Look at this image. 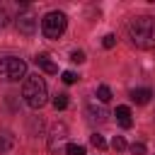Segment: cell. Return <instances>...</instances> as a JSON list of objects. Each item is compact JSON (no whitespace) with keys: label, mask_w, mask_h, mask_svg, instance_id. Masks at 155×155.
Here are the masks:
<instances>
[{"label":"cell","mask_w":155,"mask_h":155,"mask_svg":"<svg viewBox=\"0 0 155 155\" xmlns=\"http://www.w3.org/2000/svg\"><path fill=\"white\" fill-rule=\"evenodd\" d=\"M126 34L138 48H155V17L140 15L126 24Z\"/></svg>","instance_id":"obj_1"},{"label":"cell","mask_w":155,"mask_h":155,"mask_svg":"<svg viewBox=\"0 0 155 155\" xmlns=\"http://www.w3.org/2000/svg\"><path fill=\"white\" fill-rule=\"evenodd\" d=\"M22 97H24L27 107H31V109H41V107L48 102V87H46V80H44L41 75H27L24 87H22Z\"/></svg>","instance_id":"obj_2"},{"label":"cell","mask_w":155,"mask_h":155,"mask_svg":"<svg viewBox=\"0 0 155 155\" xmlns=\"http://www.w3.org/2000/svg\"><path fill=\"white\" fill-rule=\"evenodd\" d=\"M27 75V63L22 58H15V56H5L0 58V80L5 82H17L19 78Z\"/></svg>","instance_id":"obj_3"},{"label":"cell","mask_w":155,"mask_h":155,"mask_svg":"<svg viewBox=\"0 0 155 155\" xmlns=\"http://www.w3.org/2000/svg\"><path fill=\"white\" fill-rule=\"evenodd\" d=\"M65 27H68V19H65L63 12H48V15L41 19V31H44L46 39H58V36H63Z\"/></svg>","instance_id":"obj_4"},{"label":"cell","mask_w":155,"mask_h":155,"mask_svg":"<svg viewBox=\"0 0 155 155\" xmlns=\"http://www.w3.org/2000/svg\"><path fill=\"white\" fill-rule=\"evenodd\" d=\"M65 140H68V126L65 124L51 126V131H48V153L58 155L61 150H65V145H68Z\"/></svg>","instance_id":"obj_5"},{"label":"cell","mask_w":155,"mask_h":155,"mask_svg":"<svg viewBox=\"0 0 155 155\" xmlns=\"http://www.w3.org/2000/svg\"><path fill=\"white\" fill-rule=\"evenodd\" d=\"M17 29L22 34H27V36H31L36 31V15H34V10L29 5H24L19 10V15H17Z\"/></svg>","instance_id":"obj_6"},{"label":"cell","mask_w":155,"mask_h":155,"mask_svg":"<svg viewBox=\"0 0 155 155\" xmlns=\"http://www.w3.org/2000/svg\"><path fill=\"white\" fill-rule=\"evenodd\" d=\"M34 63H36L44 73H48V75H56V73H58V65L51 61V56H48V53H39V56L34 58Z\"/></svg>","instance_id":"obj_7"},{"label":"cell","mask_w":155,"mask_h":155,"mask_svg":"<svg viewBox=\"0 0 155 155\" xmlns=\"http://www.w3.org/2000/svg\"><path fill=\"white\" fill-rule=\"evenodd\" d=\"M114 116H116V121H119V124H121L124 128H131L133 119H131V109H128V107H116Z\"/></svg>","instance_id":"obj_8"},{"label":"cell","mask_w":155,"mask_h":155,"mask_svg":"<svg viewBox=\"0 0 155 155\" xmlns=\"http://www.w3.org/2000/svg\"><path fill=\"white\" fill-rule=\"evenodd\" d=\"M150 97H153V92L148 87H140V90H133L131 92V102H136V104H148Z\"/></svg>","instance_id":"obj_9"},{"label":"cell","mask_w":155,"mask_h":155,"mask_svg":"<svg viewBox=\"0 0 155 155\" xmlns=\"http://www.w3.org/2000/svg\"><path fill=\"white\" fill-rule=\"evenodd\" d=\"M87 114H90V121H97V124H104V121H107V111H104V107L90 104V107H87Z\"/></svg>","instance_id":"obj_10"},{"label":"cell","mask_w":155,"mask_h":155,"mask_svg":"<svg viewBox=\"0 0 155 155\" xmlns=\"http://www.w3.org/2000/svg\"><path fill=\"white\" fill-rule=\"evenodd\" d=\"M12 148H15V138H12L7 131H2V133H0V155L10 153Z\"/></svg>","instance_id":"obj_11"},{"label":"cell","mask_w":155,"mask_h":155,"mask_svg":"<svg viewBox=\"0 0 155 155\" xmlns=\"http://www.w3.org/2000/svg\"><path fill=\"white\" fill-rule=\"evenodd\" d=\"M97 99H99V102H109V99H111V90H109L107 85H99V87H97Z\"/></svg>","instance_id":"obj_12"},{"label":"cell","mask_w":155,"mask_h":155,"mask_svg":"<svg viewBox=\"0 0 155 155\" xmlns=\"http://www.w3.org/2000/svg\"><path fill=\"white\" fill-rule=\"evenodd\" d=\"M53 107H56L58 111H61V109H65V107H68V94H63V92H61V94H56V97H53Z\"/></svg>","instance_id":"obj_13"},{"label":"cell","mask_w":155,"mask_h":155,"mask_svg":"<svg viewBox=\"0 0 155 155\" xmlns=\"http://www.w3.org/2000/svg\"><path fill=\"white\" fill-rule=\"evenodd\" d=\"M65 153H68V155H85V145H78V143H68V145H65Z\"/></svg>","instance_id":"obj_14"},{"label":"cell","mask_w":155,"mask_h":155,"mask_svg":"<svg viewBox=\"0 0 155 155\" xmlns=\"http://www.w3.org/2000/svg\"><path fill=\"white\" fill-rule=\"evenodd\" d=\"M61 80H63L65 85H73V82H78V73H73V70H65V73L61 75Z\"/></svg>","instance_id":"obj_15"},{"label":"cell","mask_w":155,"mask_h":155,"mask_svg":"<svg viewBox=\"0 0 155 155\" xmlns=\"http://www.w3.org/2000/svg\"><path fill=\"white\" fill-rule=\"evenodd\" d=\"M90 143H92V145H94L97 150H102V148L107 145V143H104V138H102L99 133H92V136H90Z\"/></svg>","instance_id":"obj_16"},{"label":"cell","mask_w":155,"mask_h":155,"mask_svg":"<svg viewBox=\"0 0 155 155\" xmlns=\"http://www.w3.org/2000/svg\"><path fill=\"white\" fill-rule=\"evenodd\" d=\"M131 153L133 155H145L148 148H145V143H131Z\"/></svg>","instance_id":"obj_17"},{"label":"cell","mask_w":155,"mask_h":155,"mask_svg":"<svg viewBox=\"0 0 155 155\" xmlns=\"http://www.w3.org/2000/svg\"><path fill=\"white\" fill-rule=\"evenodd\" d=\"M7 24H10V12H7V10L0 5V29H5Z\"/></svg>","instance_id":"obj_18"},{"label":"cell","mask_w":155,"mask_h":155,"mask_svg":"<svg viewBox=\"0 0 155 155\" xmlns=\"http://www.w3.org/2000/svg\"><path fill=\"white\" fill-rule=\"evenodd\" d=\"M114 44H116V36H114V34H107V36L102 39V46H104V48H114Z\"/></svg>","instance_id":"obj_19"},{"label":"cell","mask_w":155,"mask_h":155,"mask_svg":"<svg viewBox=\"0 0 155 155\" xmlns=\"http://www.w3.org/2000/svg\"><path fill=\"white\" fill-rule=\"evenodd\" d=\"M111 145H114V150H124V148H126V140H124V136H114Z\"/></svg>","instance_id":"obj_20"},{"label":"cell","mask_w":155,"mask_h":155,"mask_svg":"<svg viewBox=\"0 0 155 155\" xmlns=\"http://www.w3.org/2000/svg\"><path fill=\"white\" fill-rule=\"evenodd\" d=\"M70 61H73V63H82V61H85V53H82V51H73V53H70Z\"/></svg>","instance_id":"obj_21"}]
</instances>
